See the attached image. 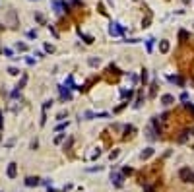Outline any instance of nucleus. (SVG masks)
<instances>
[{
    "mask_svg": "<svg viewBox=\"0 0 194 192\" xmlns=\"http://www.w3.org/2000/svg\"><path fill=\"white\" fill-rule=\"evenodd\" d=\"M179 39H181V41H186V39H188V33H186L184 29H181V31H179Z\"/></svg>",
    "mask_w": 194,
    "mask_h": 192,
    "instance_id": "16",
    "label": "nucleus"
},
{
    "mask_svg": "<svg viewBox=\"0 0 194 192\" xmlns=\"http://www.w3.org/2000/svg\"><path fill=\"white\" fill-rule=\"evenodd\" d=\"M58 91H60V99H62V101H70V99H72V91H70V87L58 85Z\"/></svg>",
    "mask_w": 194,
    "mask_h": 192,
    "instance_id": "5",
    "label": "nucleus"
},
{
    "mask_svg": "<svg viewBox=\"0 0 194 192\" xmlns=\"http://www.w3.org/2000/svg\"><path fill=\"white\" fill-rule=\"evenodd\" d=\"M88 64H89V66H97V64H99V58H95V56H91V58H89V60H88Z\"/></svg>",
    "mask_w": 194,
    "mask_h": 192,
    "instance_id": "20",
    "label": "nucleus"
},
{
    "mask_svg": "<svg viewBox=\"0 0 194 192\" xmlns=\"http://www.w3.org/2000/svg\"><path fill=\"white\" fill-rule=\"evenodd\" d=\"M159 50H161V53H169V41H161Z\"/></svg>",
    "mask_w": 194,
    "mask_h": 192,
    "instance_id": "13",
    "label": "nucleus"
},
{
    "mask_svg": "<svg viewBox=\"0 0 194 192\" xmlns=\"http://www.w3.org/2000/svg\"><path fill=\"white\" fill-rule=\"evenodd\" d=\"M66 126H68V120H66V122H60L58 126H56V132H62V130H66Z\"/></svg>",
    "mask_w": 194,
    "mask_h": 192,
    "instance_id": "18",
    "label": "nucleus"
},
{
    "mask_svg": "<svg viewBox=\"0 0 194 192\" xmlns=\"http://www.w3.org/2000/svg\"><path fill=\"white\" fill-rule=\"evenodd\" d=\"M54 14H62V12H70V4L66 2V0H53L51 2Z\"/></svg>",
    "mask_w": 194,
    "mask_h": 192,
    "instance_id": "1",
    "label": "nucleus"
},
{
    "mask_svg": "<svg viewBox=\"0 0 194 192\" xmlns=\"http://www.w3.org/2000/svg\"><path fill=\"white\" fill-rule=\"evenodd\" d=\"M25 84H27V76H25V74H24V76H21V82H19V84H18V85H16V87H18V89H19V91H21V87H24V85H25Z\"/></svg>",
    "mask_w": 194,
    "mask_h": 192,
    "instance_id": "14",
    "label": "nucleus"
},
{
    "mask_svg": "<svg viewBox=\"0 0 194 192\" xmlns=\"http://www.w3.org/2000/svg\"><path fill=\"white\" fill-rule=\"evenodd\" d=\"M27 37H29V39H35V37H37V31H27Z\"/></svg>",
    "mask_w": 194,
    "mask_h": 192,
    "instance_id": "29",
    "label": "nucleus"
},
{
    "mask_svg": "<svg viewBox=\"0 0 194 192\" xmlns=\"http://www.w3.org/2000/svg\"><path fill=\"white\" fill-rule=\"evenodd\" d=\"M64 138H66V134H58V136H56V138H54V144H60V142H62V140H64Z\"/></svg>",
    "mask_w": 194,
    "mask_h": 192,
    "instance_id": "24",
    "label": "nucleus"
},
{
    "mask_svg": "<svg viewBox=\"0 0 194 192\" xmlns=\"http://www.w3.org/2000/svg\"><path fill=\"white\" fill-rule=\"evenodd\" d=\"M8 74H12V76H18L19 70H18V68H14V66H10V68H8Z\"/></svg>",
    "mask_w": 194,
    "mask_h": 192,
    "instance_id": "22",
    "label": "nucleus"
},
{
    "mask_svg": "<svg viewBox=\"0 0 194 192\" xmlns=\"http://www.w3.org/2000/svg\"><path fill=\"white\" fill-rule=\"evenodd\" d=\"M78 35H80V37H82V39H84L85 43H88V45H91V43H93V37H89V35H85V33H82V29H78Z\"/></svg>",
    "mask_w": 194,
    "mask_h": 192,
    "instance_id": "10",
    "label": "nucleus"
},
{
    "mask_svg": "<svg viewBox=\"0 0 194 192\" xmlns=\"http://www.w3.org/2000/svg\"><path fill=\"white\" fill-rule=\"evenodd\" d=\"M183 2H184V4H188V2H190V0H183Z\"/></svg>",
    "mask_w": 194,
    "mask_h": 192,
    "instance_id": "39",
    "label": "nucleus"
},
{
    "mask_svg": "<svg viewBox=\"0 0 194 192\" xmlns=\"http://www.w3.org/2000/svg\"><path fill=\"white\" fill-rule=\"evenodd\" d=\"M179 177H181V181H184V182H194V171H190V167H183L181 171H179Z\"/></svg>",
    "mask_w": 194,
    "mask_h": 192,
    "instance_id": "3",
    "label": "nucleus"
},
{
    "mask_svg": "<svg viewBox=\"0 0 194 192\" xmlns=\"http://www.w3.org/2000/svg\"><path fill=\"white\" fill-rule=\"evenodd\" d=\"M68 113H64V111H62V113H58V115H56V119H58V120H64V116H66Z\"/></svg>",
    "mask_w": 194,
    "mask_h": 192,
    "instance_id": "28",
    "label": "nucleus"
},
{
    "mask_svg": "<svg viewBox=\"0 0 194 192\" xmlns=\"http://www.w3.org/2000/svg\"><path fill=\"white\" fill-rule=\"evenodd\" d=\"M68 4H72V6H82V2H80V0H70Z\"/></svg>",
    "mask_w": 194,
    "mask_h": 192,
    "instance_id": "31",
    "label": "nucleus"
},
{
    "mask_svg": "<svg viewBox=\"0 0 194 192\" xmlns=\"http://www.w3.org/2000/svg\"><path fill=\"white\" fill-rule=\"evenodd\" d=\"M31 2H33V0H31Z\"/></svg>",
    "mask_w": 194,
    "mask_h": 192,
    "instance_id": "41",
    "label": "nucleus"
},
{
    "mask_svg": "<svg viewBox=\"0 0 194 192\" xmlns=\"http://www.w3.org/2000/svg\"><path fill=\"white\" fill-rule=\"evenodd\" d=\"M144 192H153V186H144Z\"/></svg>",
    "mask_w": 194,
    "mask_h": 192,
    "instance_id": "36",
    "label": "nucleus"
},
{
    "mask_svg": "<svg viewBox=\"0 0 194 192\" xmlns=\"http://www.w3.org/2000/svg\"><path fill=\"white\" fill-rule=\"evenodd\" d=\"M111 184L114 188H123L124 184V173H111Z\"/></svg>",
    "mask_w": 194,
    "mask_h": 192,
    "instance_id": "4",
    "label": "nucleus"
},
{
    "mask_svg": "<svg viewBox=\"0 0 194 192\" xmlns=\"http://www.w3.org/2000/svg\"><path fill=\"white\" fill-rule=\"evenodd\" d=\"M35 20H37V21H39V24H43V25H45V18H43V16H41V14H35Z\"/></svg>",
    "mask_w": 194,
    "mask_h": 192,
    "instance_id": "26",
    "label": "nucleus"
},
{
    "mask_svg": "<svg viewBox=\"0 0 194 192\" xmlns=\"http://www.w3.org/2000/svg\"><path fill=\"white\" fill-rule=\"evenodd\" d=\"M4 55L8 56V58H18V56H14V50L12 49H4Z\"/></svg>",
    "mask_w": 194,
    "mask_h": 192,
    "instance_id": "19",
    "label": "nucleus"
},
{
    "mask_svg": "<svg viewBox=\"0 0 194 192\" xmlns=\"http://www.w3.org/2000/svg\"><path fill=\"white\" fill-rule=\"evenodd\" d=\"M181 101H188V93H186V91L181 95Z\"/></svg>",
    "mask_w": 194,
    "mask_h": 192,
    "instance_id": "34",
    "label": "nucleus"
},
{
    "mask_svg": "<svg viewBox=\"0 0 194 192\" xmlns=\"http://www.w3.org/2000/svg\"><path fill=\"white\" fill-rule=\"evenodd\" d=\"M49 192H56V190H54V188H49Z\"/></svg>",
    "mask_w": 194,
    "mask_h": 192,
    "instance_id": "38",
    "label": "nucleus"
},
{
    "mask_svg": "<svg viewBox=\"0 0 194 192\" xmlns=\"http://www.w3.org/2000/svg\"><path fill=\"white\" fill-rule=\"evenodd\" d=\"M119 153H120L119 150H113V151H111V155H109V157H111V161H113V159H117V157H119Z\"/></svg>",
    "mask_w": 194,
    "mask_h": 192,
    "instance_id": "25",
    "label": "nucleus"
},
{
    "mask_svg": "<svg viewBox=\"0 0 194 192\" xmlns=\"http://www.w3.org/2000/svg\"><path fill=\"white\" fill-rule=\"evenodd\" d=\"M153 43H155V37H149V39L146 41V49H148V53H152V50H153Z\"/></svg>",
    "mask_w": 194,
    "mask_h": 192,
    "instance_id": "12",
    "label": "nucleus"
},
{
    "mask_svg": "<svg viewBox=\"0 0 194 192\" xmlns=\"http://www.w3.org/2000/svg\"><path fill=\"white\" fill-rule=\"evenodd\" d=\"M45 53H54V47L51 43H45Z\"/></svg>",
    "mask_w": 194,
    "mask_h": 192,
    "instance_id": "21",
    "label": "nucleus"
},
{
    "mask_svg": "<svg viewBox=\"0 0 194 192\" xmlns=\"http://www.w3.org/2000/svg\"><path fill=\"white\" fill-rule=\"evenodd\" d=\"M123 173H124V175H130V173H132V169H128V167H124V169H123Z\"/></svg>",
    "mask_w": 194,
    "mask_h": 192,
    "instance_id": "35",
    "label": "nucleus"
},
{
    "mask_svg": "<svg viewBox=\"0 0 194 192\" xmlns=\"http://www.w3.org/2000/svg\"><path fill=\"white\" fill-rule=\"evenodd\" d=\"M6 175H8V179H16V177H18V165H16V163H10Z\"/></svg>",
    "mask_w": 194,
    "mask_h": 192,
    "instance_id": "7",
    "label": "nucleus"
},
{
    "mask_svg": "<svg viewBox=\"0 0 194 192\" xmlns=\"http://www.w3.org/2000/svg\"><path fill=\"white\" fill-rule=\"evenodd\" d=\"M167 80H169L171 84H177V85H184V82H183V78H181V76H169Z\"/></svg>",
    "mask_w": 194,
    "mask_h": 192,
    "instance_id": "9",
    "label": "nucleus"
},
{
    "mask_svg": "<svg viewBox=\"0 0 194 192\" xmlns=\"http://www.w3.org/2000/svg\"><path fill=\"white\" fill-rule=\"evenodd\" d=\"M161 103H163L165 107H169L171 103H175V97H173V95H169V93H167V95H163V97H161Z\"/></svg>",
    "mask_w": 194,
    "mask_h": 192,
    "instance_id": "8",
    "label": "nucleus"
},
{
    "mask_svg": "<svg viewBox=\"0 0 194 192\" xmlns=\"http://www.w3.org/2000/svg\"><path fill=\"white\" fill-rule=\"evenodd\" d=\"M49 107H53V99H49V101H45V103H43V111H47Z\"/></svg>",
    "mask_w": 194,
    "mask_h": 192,
    "instance_id": "23",
    "label": "nucleus"
},
{
    "mask_svg": "<svg viewBox=\"0 0 194 192\" xmlns=\"http://www.w3.org/2000/svg\"><path fill=\"white\" fill-rule=\"evenodd\" d=\"M109 35L111 37H123L124 35V27L119 24V21H111L109 24Z\"/></svg>",
    "mask_w": 194,
    "mask_h": 192,
    "instance_id": "2",
    "label": "nucleus"
},
{
    "mask_svg": "<svg viewBox=\"0 0 194 192\" xmlns=\"http://www.w3.org/2000/svg\"><path fill=\"white\" fill-rule=\"evenodd\" d=\"M91 119H95V113H91V111L84 113V120H91Z\"/></svg>",
    "mask_w": 194,
    "mask_h": 192,
    "instance_id": "15",
    "label": "nucleus"
},
{
    "mask_svg": "<svg viewBox=\"0 0 194 192\" xmlns=\"http://www.w3.org/2000/svg\"><path fill=\"white\" fill-rule=\"evenodd\" d=\"M146 80H148V72H146V70H144V72H142V82H144V84H146Z\"/></svg>",
    "mask_w": 194,
    "mask_h": 192,
    "instance_id": "32",
    "label": "nucleus"
},
{
    "mask_svg": "<svg viewBox=\"0 0 194 192\" xmlns=\"http://www.w3.org/2000/svg\"><path fill=\"white\" fill-rule=\"evenodd\" d=\"M153 155V147H146V151H142V159H149Z\"/></svg>",
    "mask_w": 194,
    "mask_h": 192,
    "instance_id": "11",
    "label": "nucleus"
},
{
    "mask_svg": "<svg viewBox=\"0 0 194 192\" xmlns=\"http://www.w3.org/2000/svg\"><path fill=\"white\" fill-rule=\"evenodd\" d=\"M18 49L21 50V53H25V50H27V45H25V43H18Z\"/></svg>",
    "mask_w": 194,
    "mask_h": 192,
    "instance_id": "27",
    "label": "nucleus"
},
{
    "mask_svg": "<svg viewBox=\"0 0 194 192\" xmlns=\"http://www.w3.org/2000/svg\"><path fill=\"white\" fill-rule=\"evenodd\" d=\"M184 107L188 111H192V115H194V105H192V103H184Z\"/></svg>",
    "mask_w": 194,
    "mask_h": 192,
    "instance_id": "30",
    "label": "nucleus"
},
{
    "mask_svg": "<svg viewBox=\"0 0 194 192\" xmlns=\"http://www.w3.org/2000/svg\"><path fill=\"white\" fill-rule=\"evenodd\" d=\"M24 184H25V186H29V188L39 186V184H41V179H37V177H27V179L24 181Z\"/></svg>",
    "mask_w": 194,
    "mask_h": 192,
    "instance_id": "6",
    "label": "nucleus"
},
{
    "mask_svg": "<svg viewBox=\"0 0 194 192\" xmlns=\"http://www.w3.org/2000/svg\"><path fill=\"white\" fill-rule=\"evenodd\" d=\"M101 169H103V165H97V167H88L85 171L88 173H95V171H101Z\"/></svg>",
    "mask_w": 194,
    "mask_h": 192,
    "instance_id": "17",
    "label": "nucleus"
},
{
    "mask_svg": "<svg viewBox=\"0 0 194 192\" xmlns=\"http://www.w3.org/2000/svg\"><path fill=\"white\" fill-rule=\"evenodd\" d=\"M25 62L29 64V66H33V64H35V58H25Z\"/></svg>",
    "mask_w": 194,
    "mask_h": 192,
    "instance_id": "33",
    "label": "nucleus"
},
{
    "mask_svg": "<svg viewBox=\"0 0 194 192\" xmlns=\"http://www.w3.org/2000/svg\"><path fill=\"white\" fill-rule=\"evenodd\" d=\"M0 128H2V113H0Z\"/></svg>",
    "mask_w": 194,
    "mask_h": 192,
    "instance_id": "37",
    "label": "nucleus"
},
{
    "mask_svg": "<svg viewBox=\"0 0 194 192\" xmlns=\"http://www.w3.org/2000/svg\"><path fill=\"white\" fill-rule=\"evenodd\" d=\"M190 132H192V136H194V128H190Z\"/></svg>",
    "mask_w": 194,
    "mask_h": 192,
    "instance_id": "40",
    "label": "nucleus"
}]
</instances>
